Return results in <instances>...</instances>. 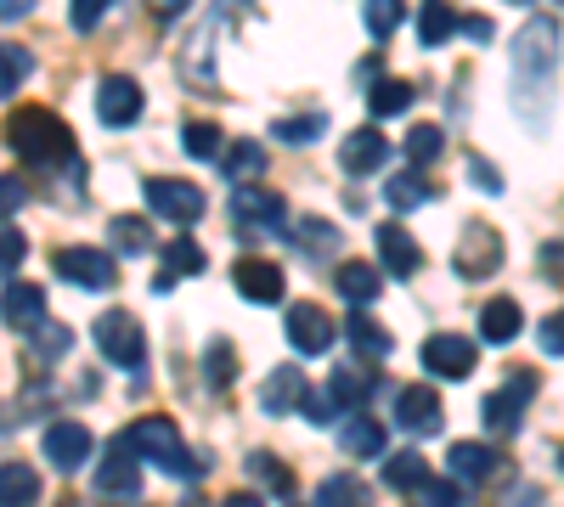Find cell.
Segmentation results:
<instances>
[{
	"label": "cell",
	"instance_id": "53",
	"mask_svg": "<svg viewBox=\"0 0 564 507\" xmlns=\"http://www.w3.org/2000/svg\"><path fill=\"white\" fill-rule=\"evenodd\" d=\"M457 29H463L468 40H475V45H486V40H491V18H480V12H475V18H463Z\"/></svg>",
	"mask_w": 564,
	"mask_h": 507
},
{
	"label": "cell",
	"instance_id": "55",
	"mask_svg": "<svg viewBox=\"0 0 564 507\" xmlns=\"http://www.w3.org/2000/svg\"><path fill=\"white\" fill-rule=\"evenodd\" d=\"M220 507H265V502H260V496H249V491H238V496H226Z\"/></svg>",
	"mask_w": 564,
	"mask_h": 507
},
{
	"label": "cell",
	"instance_id": "44",
	"mask_svg": "<svg viewBox=\"0 0 564 507\" xmlns=\"http://www.w3.org/2000/svg\"><path fill=\"white\" fill-rule=\"evenodd\" d=\"M327 395H334V406H361L372 389H367V378L356 373V366H339L334 384H327Z\"/></svg>",
	"mask_w": 564,
	"mask_h": 507
},
{
	"label": "cell",
	"instance_id": "15",
	"mask_svg": "<svg viewBox=\"0 0 564 507\" xmlns=\"http://www.w3.org/2000/svg\"><path fill=\"white\" fill-rule=\"evenodd\" d=\"M40 445H45V463L63 469V474H74L79 463H90V429L85 423H52V429L40 434Z\"/></svg>",
	"mask_w": 564,
	"mask_h": 507
},
{
	"label": "cell",
	"instance_id": "31",
	"mask_svg": "<svg viewBox=\"0 0 564 507\" xmlns=\"http://www.w3.org/2000/svg\"><path fill=\"white\" fill-rule=\"evenodd\" d=\"M339 445L350 451V456H384V429L367 418V411H356V418L345 423V434H339Z\"/></svg>",
	"mask_w": 564,
	"mask_h": 507
},
{
	"label": "cell",
	"instance_id": "29",
	"mask_svg": "<svg viewBox=\"0 0 564 507\" xmlns=\"http://www.w3.org/2000/svg\"><path fill=\"white\" fill-rule=\"evenodd\" d=\"M423 480H430V463H423V456L417 451H395V456H384V485L390 491H417Z\"/></svg>",
	"mask_w": 564,
	"mask_h": 507
},
{
	"label": "cell",
	"instance_id": "34",
	"mask_svg": "<svg viewBox=\"0 0 564 507\" xmlns=\"http://www.w3.org/2000/svg\"><path fill=\"white\" fill-rule=\"evenodd\" d=\"M34 74V57L23 52V45L0 40V97H18V85Z\"/></svg>",
	"mask_w": 564,
	"mask_h": 507
},
{
	"label": "cell",
	"instance_id": "48",
	"mask_svg": "<svg viewBox=\"0 0 564 507\" xmlns=\"http://www.w3.org/2000/svg\"><path fill=\"white\" fill-rule=\"evenodd\" d=\"M417 496H423V507H463V491L452 480H423Z\"/></svg>",
	"mask_w": 564,
	"mask_h": 507
},
{
	"label": "cell",
	"instance_id": "21",
	"mask_svg": "<svg viewBox=\"0 0 564 507\" xmlns=\"http://www.w3.org/2000/svg\"><path fill=\"white\" fill-rule=\"evenodd\" d=\"M300 395H305V373L300 366H276V373L265 378V389H260V406L271 411V418H289V411H300Z\"/></svg>",
	"mask_w": 564,
	"mask_h": 507
},
{
	"label": "cell",
	"instance_id": "54",
	"mask_svg": "<svg viewBox=\"0 0 564 507\" xmlns=\"http://www.w3.org/2000/svg\"><path fill=\"white\" fill-rule=\"evenodd\" d=\"M23 12H34V0H0V18H23Z\"/></svg>",
	"mask_w": 564,
	"mask_h": 507
},
{
	"label": "cell",
	"instance_id": "33",
	"mask_svg": "<svg viewBox=\"0 0 564 507\" xmlns=\"http://www.w3.org/2000/svg\"><path fill=\"white\" fill-rule=\"evenodd\" d=\"M452 34H457V18H452L446 0H423V12H417V40H423V45H446Z\"/></svg>",
	"mask_w": 564,
	"mask_h": 507
},
{
	"label": "cell",
	"instance_id": "56",
	"mask_svg": "<svg viewBox=\"0 0 564 507\" xmlns=\"http://www.w3.org/2000/svg\"><path fill=\"white\" fill-rule=\"evenodd\" d=\"M513 7H531V0H513Z\"/></svg>",
	"mask_w": 564,
	"mask_h": 507
},
{
	"label": "cell",
	"instance_id": "26",
	"mask_svg": "<svg viewBox=\"0 0 564 507\" xmlns=\"http://www.w3.org/2000/svg\"><path fill=\"white\" fill-rule=\"evenodd\" d=\"M40 502V480L29 463H0V507H34Z\"/></svg>",
	"mask_w": 564,
	"mask_h": 507
},
{
	"label": "cell",
	"instance_id": "42",
	"mask_svg": "<svg viewBox=\"0 0 564 507\" xmlns=\"http://www.w3.org/2000/svg\"><path fill=\"white\" fill-rule=\"evenodd\" d=\"M361 18H367V29H372V40H390V34L401 29V18H406V7H401V0H367V7H361Z\"/></svg>",
	"mask_w": 564,
	"mask_h": 507
},
{
	"label": "cell",
	"instance_id": "51",
	"mask_svg": "<svg viewBox=\"0 0 564 507\" xmlns=\"http://www.w3.org/2000/svg\"><path fill=\"white\" fill-rule=\"evenodd\" d=\"M468 180H475L480 192H491V198L502 192V175H497V169H491L486 158H468Z\"/></svg>",
	"mask_w": 564,
	"mask_h": 507
},
{
	"label": "cell",
	"instance_id": "46",
	"mask_svg": "<svg viewBox=\"0 0 564 507\" xmlns=\"http://www.w3.org/2000/svg\"><path fill=\"white\" fill-rule=\"evenodd\" d=\"M29 203V180L23 175H0V220H12Z\"/></svg>",
	"mask_w": 564,
	"mask_h": 507
},
{
	"label": "cell",
	"instance_id": "11",
	"mask_svg": "<svg viewBox=\"0 0 564 507\" xmlns=\"http://www.w3.org/2000/svg\"><path fill=\"white\" fill-rule=\"evenodd\" d=\"M334 339H339V321L327 316L322 305H294L289 310V344L300 355H327V350H334Z\"/></svg>",
	"mask_w": 564,
	"mask_h": 507
},
{
	"label": "cell",
	"instance_id": "35",
	"mask_svg": "<svg viewBox=\"0 0 564 507\" xmlns=\"http://www.w3.org/2000/svg\"><path fill=\"white\" fill-rule=\"evenodd\" d=\"M220 169H226L231 180H254V175L265 169V147H260V142H231V147L220 153Z\"/></svg>",
	"mask_w": 564,
	"mask_h": 507
},
{
	"label": "cell",
	"instance_id": "49",
	"mask_svg": "<svg viewBox=\"0 0 564 507\" xmlns=\"http://www.w3.org/2000/svg\"><path fill=\"white\" fill-rule=\"evenodd\" d=\"M300 411H305L311 423H327V418H334V395H327V389H311V384H305V395H300Z\"/></svg>",
	"mask_w": 564,
	"mask_h": 507
},
{
	"label": "cell",
	"instance_id": "41",
	"mask_svg": "<svg viewBox=\"0 0 564 507\" xmlns=\"http://www.w3.org/2000/svg\"><path fill=\"white\" fill-rule=\"evenodd\" d=\"M29 339H34V361H63L74 333L63 328V321H40V328H29Z\"/></svg>",
	"mask_w": 564,
	"mask_h": 507
},
{
	"label": "cell",
	"instance_id": "16",
	"mask_svg": "<svg viewBox=\"0 0 564 507\" xmlns=\"http://www.w3.org/2000/svg\"><path fill=\"white\" fill-rule=\"evenodd\" d=\"M384 158H390V142H384L379 124L350 130L345 147H339V169H345V175H372V169H384Z\"/></svg>",
	"mask_w": 564,
	"mask_h": 507
},
{
	"label": "cell",
	"instance_id": "22",
	"mask_svg": "<svg viewBox=\"0 0 564 507\" xmlns=\"http://www.w3.org/2000/svg\"><path fill=\"white\" fill-rule=\"evenodd\" d=\"M334 283H339V294H345L356 310H367L372 299H379L384 276H379V265H361V260H350V265H339V271H334Z\"/></svg>",
	"mask_w": 564,
	"mask_h": 507
},
{
	"label": "cell",
	"instance_id": "12",
	"mask_svg": "<svg viewBox=\"0 0 564 507\" xmlns=\"http://www.w3.org/2000/svg\"><path fill=\"white\" fill-rule=\"evenodd\" d=\"M231 283H238V294H243L249 305H276V299H282V288H289V276H282V265H276V260L249 254V260H238Z\"/></svg>",
	"mask_w": 564,
	"mask_h": 507
},
{
	"label": "cell",
	"instance_id": "10",
	"mask_svg": "<svg viewBox=\"0 0 564 507\" xmlns=\"http://www.w3.org/2000/svg\"><path fill=\"white\" fill-rule=\"evenodd\" d=\"M97 491H102V496H113V502H124V496H135V491H141V456L130 451V440H124V434L102 451V463H97Z\"/></svg>",
	"mask_w": 564,
	"mask_h": 507
},
{
	"label": "cell",
	"instance_id": "36",
	"mask_svg": "<svg viewBox=\"0 0 564 507\" xmlns=\"http://www.w3.org/2000/svg\"><path fill=\"white\" fill-rule=\"evenodd\" d=\"M249 474H254L260 485H271V496H294V469L282 463V456L254 451V456H249Z\"/></svg>",
	"mask_w": 564,
	"mask_h": 507
},
{
	"label": "cell",
	"instance_id": "4",
	"mask_svg": "<svg viewBox=\"0 0 564 507\" xmlns=\"http://www.w3.org/2000/svg\"><path fill=\"white\" fill-rule=\"evenodd\" d=\"M90 339H97L102 361L124 366V373H141V361H148V339H141V321L130 310H102L97 328H90Z\"/></svg>",
	"mask_w": 564,
	"mask_h": 507
},
{
	"label": "cell",
	"instance_id": "5",
	"mask_svg": "<svg viewBox=\"0 0 564 507\" xmlns=\"http://www.w3.org/2000/svg\"><path fill=\"white\" fill-rule=\"evenodd\" d=\"M148 209L159 220H175V225H198L204 220V192L181 175H153L148 180Z\"/></svg>",
	"mask_w": 564,
	"mask_h": 507
},
{
	"label": "cell",
	"instance_id": "50",
	"mask_svg": "<svg viewBox=\"0 0 564 507\" xmlns=\"http://www.w3.org/2000/svg\"><path fill=\"white\" fill-rule=\"evenodd\" d=\"M536 339H542V350H547V355H564V310L542 316V328H536Z\"/></svg>",
	"mask_w": 564,
	"mask_h": 507
},
{
	"label": "cell",
	"instance_id": "24",
	"mask_svg": "<svg viewBox=\"0 0 564 507\" xmlns=\"http://www.w3.org/2000/svg\"><path fill=\"white\" fill-rule=\"evenodd\" d=\"M384 198H390V209H423L435 198V180L423 175V169H401V175H390V187H384Z\"/></svg>",
	"mask_w": 564,
	"mask_h": 507
},
{
	"label": "cell",
	"instance_id": "8",
	"mask_svg": "<svg viewBox=\"0 0 564 507\" xmlns=\"http://www.w3.org/2000/svg\"><path fill=\"white\" fill-rule=\"evenodd\" d=\"M141 108H148V97H141V85H135L130 74H108V79L97 85V119H102L108 130L135 124Z\"/></svg>",
	"mask_w": 564,
	"mask_h": 507
},
{
	"label": "cell",
	"instance_id": "47",
	"mask_svg": "<svg viewBox=\"0 0 564 507\" xmlns=\"http://www.w3.org/2000/svg\"><path fill=\"white\" fill-rule=\"evenodd\" d=\"M113 7V0H68V23L79 29V34H90V29H97L102 23V12Z\"/></svg>",
	"mask_w": 564,
	"mask_h": 507
},
{
	"label": "cell",
	"instance_id": "1",
	"mask_svg": "<svg viewBox=\"0 0 564 507\" xmlns=\"http://www.w3.org/2000/svg\"><path fill=\"white\" fill-rule=\"evenodd\" d=\"M558 52H564V34L553 18H531L520 34H513V52H508V102L531 130L547 124L553 97H558Z\"/></svg>",
	"mask_w": 564,
	"mask_h": 507
},
{
	"label": "cell",
	"instance_id": "25",
	"mask_svg": "<svg viewBox=\"0 0 564 507\" xmlns=\"http://www.w3.org/2000/svg\"><path fill=\"white\" fill-rule=\"evenodd\" d=\"M412 102H417V90H412L406 79H372V85H367L372 119H395V113H406Z\"/></svg>",
	"mask_w": 564,
	"mask_h": 507
},
{
	"label": "cell",
	"instance_id": "28",
	"mask_svg": "<svg viewBox=\"0 0 564 507\" xmlns=\"http://www.w3.org/2000/svg\"><path fill=\"white\" fill-rule=\"evenodd\" d=\"M108 243H113V254H153V225L141 214H119L108 225Z\"/></svg>",
	"mask_w": 564,
	"mask_h": 507
},
{
	"label": "cell",
	"instance_id": "30",
	"mask_svg": "<svg viewBox=\"0 0 564 507\" xmlns=\"http://www.w3.org/2000/svg\"><path fill=\"white\" fill-rule=\"evenodd\" d=\"M441 147H446V130H441V124H412V130H406V142H401V153H406V164H412V169L435 164V158H441Z\"/></svg>",
	"mask_w": 564,
	"mask_h": 507
},
{
	"label": "cell",
	"instance_id": "52",
	"mask_svg": "<svg viewBox=\"0 0 564 507\" xmlns=\"http://www.w3.org/2000/svg\"><path fill=\"white\" fill-rule=\"evenodd\" d=\"M186 7H193V0H148V12H153L159 23H175V18H181Z\"/></svg>",
	"mask_w": 564,
	"mask_h": 507
},
{
	"label": "cell",
	"instance_id": "2",
	"mask_svg": "<svg viewBox=\"0 0 564 507\" xmlns=\"http://www.w3.org/2000/svg\"><path fill=\"white\" fill-rule=\"evenodd\" d=\"M7 142L34 169H68L74 164V130L52 108H18L7 119Z\"/></svg>",
	"mask_w": 564,
	"mask_h": 507
},
{
	"label": "cell",
	"instance_id": "40",
	"mask_svg": "<svg viewBox=\"0 0 564 507\" xmlns=\"http://www.w3.org/2000/svg\"><path fill=\"white\" fill-rule=\"evenodd\" d=\"M181 147L193 153V158H220V153H226L220 130H215L209 119H193V124H186V130H181Z\"/></svg>",
	"mask_w": 564,
	"mask_h": 507
},
{
	"label": "cell",
	"instance_id": "23",
	"mask_svg": "<svg viewBox=\"0 0 564 507\" xmlns=\"http://www.w3.org/2000/svg\"><path fill=\"white\" fill-rule=\"evenodd\" d=\"M520 328H525V316H520V305H513V299H491V305L480 310V339H486V344L520 339Z\"/></svg>",
	"mask_w": 564,
	"mask_h": 507
},
{
	"label": "cell",
	"instance_id": "7",
	"mask_svg": "<svg viewBox=\"0 0 564 507\" xmlns=\"http://www.w3.org/2000/svg\"><path fill=\"white\" fill-rule=\"evenodd\" d=\"M231 220H238L243 232H282V225H289V203L265 187H238L231 192Z\"/></svg>",
	"mask_w": 564,
	"mask_h": 507
},
{
	"label": "cell",
	"instance_id": "19",
	"mask_svg": "<svg viewBox=\"0 0 564 507\" xmlns=\"http://www.w3.org/2000/svg\"><path fill=\"white\" fill-rule=\"evenodd\" d=\"M0 321L7 328H40L45 321V288H34V283H12L7 294H0Z\"/></svg>",
	"mask_w": 564,
	"mask_h": 507
},
{
	"label": "cell",
	"instance_id": "45",
	"mask_svg": "<svg viewBox=\"0 0 564 507\" xmlns=\"http://www.w3.org/2000/svg\"><path fill=\"white\" fill-rule=\"evenodd\" d=\"M29 254V238L18 232V225H0V276H12Z\"/></svg>",
	"mask_w": 564,
	"mask_h": 507
},
{
	"label": "cell",
	"instance_id": "43",
	"mask_svg": "<svg viewBox=\"0 0 564 507\" xmlns=\"http://www.w3.org/2000/svg\"><path fill=\"white\" fill-rule=\"evenodd\" d=\"M294 243L316 260V249H322V254H334V249H339V232H334L327 220H300V225H294Z\"/></svg>",
	"mask_w": 564,
	"mask_h": 507
},
{
	"label": "cell",
	"instance_id": "39",
	"mask_svg": "<svg viewBox=\"0 0 564 507\" xmlns=\"http://www.w3.org/2000/svg\"><path fill=\"white\" fill-rule=\"evenodd\" d=\"M322 130H327V119H322V113H294V119H276V124H271V135H276V142H289V147L316 142Z\"/></svg>",
	"mask_w": 564,
	"mask_h": 507
},
{
	"label": "cell",
	"instance_id": "9",
	"mask_svg": "<svg viewBox=\"0 0 564 507\" xmlns=\"http://www.w3.org/2000/svg\"><path fill=\"white\" fill-rule=\"evenodd\" d=\"M475 361H480V350H475V339H463V333H430L423 339V366H430L435 378H468Z\"/></svg>",
	"mask_w": 564,
	"mask_h": 507
},
{
	"label": "cell",
	"instance_id": "37",
	"mask_svg": "<svg viewBox=\"0 0 564 507\" xmlns=\"http://www.w3.org/2000/svg\"><path fill=\"white\" fill-rule=\"evenodd\" d=\"M204 265H209V254L193 238H175L164 249V276H204Z\"/></svg>",
	"mask_w": 564,
	"mask_h": 507
},
{
	"label": "cell",
	"instance_id": "20",
	"mask_svg": "<svg viewBox=\"0 0 564 507\" xmlns=\"http://www.w3.org/2000/svg\"><path fill=\"white\" fill-rule=\"evenodd\" d=\"M379 260H384V271L390 276H401V283H406V276H417V265H423V254H417V243L406 238V225H379Z\"/></svg>",
	"mask_w": 564,
	"mask_h": 507
},
{
	"label": "cell",
	"instance_id": "27",
	"mask_svg": "<svg viewBox=\"0 0 564 507\" xmlns=\"http://www.w3.org/2000/svg\"><path fill=\"white\" fill-rule=\"evenodd\" d=\"M311 507H372V491L350 474H334V480H322L316 485V502Z\"/></svg>",
	"mask_w": 564,
	"mask_h": 507
},
{
	"label": "cell",
	"instance_id": "17",
	"mask_svg": "<svg viewBox=\"0 0 564 507\" xmlns=\"http://www.w3.org/2000/svg\"><path fill=\"white\" fill-rule=\"evenodd\" d=\"M497 469H502L497 445L457 440V445L446 451V474H452V480H463V485H486V480H497Z\"/></svg>",
	"mask_w": 564,
	"mask_h": 507
},
{
	"label": "cell",
	"instance_id": "3",
	"mask_svg": "<svg viewBox=\"0 0 564 507\" xmlns=\"http://www.w3.org/2000/svg\"><path fill=\"white\" fill-rule=\"evenodd\" d=\"M124 440H130V451L141 456V463H159V469L175 474V480H198V474H204V463L186 451V440H181V429H175L170 418H135V423L124 429Z\"/></svg>",
	"mask_w": 564,
	"mask_h": 507
},
{
	"label": "cell",
	"instance_id": "32",
	"mask_svg": "<svg viewBox=\"0 0 564 507\" xmlns=\"http://www.w3.org/2000/svg\"><path fill=\"white\" fill-rule=\"evenodd\" d=\"M345 333H350L356 355H367V361H384V355H390V333H384L367 310H356V316H350V328H345Z\"/></svg>",
	"mask_w": 564,
	"mask_h": 507
},
{
	"label": "cell",
	"instance_id": "6",
	"mask_svg": "<svg viewBox=\"0 0 564 507\" xmlns=\"http://www.w3.org/2000/svg\"><path fill=\"white\" fill-rule=\"evenodd\" d=\"M531 395H536V378H531V373H513V378L480 406V411H486V429H491V434H513V429L525 423Z\"/></svg>",
	"mask_w": 564,
	"mask_h": 507
},
{
	"label": "cell",
	"instance_id": "18",
	"mask_svg": "<svg viewBox=\"0 0 564 507\" xmlns=\"http://www.w3.org/2000/svg\"><path fill=\"white\" fill-rule=\"evenodd\" d=\"M502 265V238L491 232V225H468V232H463V243H457V271L463 276H491Z\"/></svg>",
	"mask_w": 564,
	"mask_h": 507
},
{
	"label": "cell",
	"instance_id": "38",
	"mask_svg": "<svg viewBox=\"0 0 564 507\" xmlns=\"http://www.w3.org/2000/svg\"><path fill=\"white\" fill-rule=\"evenodd\" d=\"M231 378H238V350H231L226 339H215V344L204 350V384H209V389H226Z\"/></svg>",
	"mask_w": 564,
	"mask_h": 507
},
{
	"label": "cell",
	"instance_id": "13",
	"mask_svg": "<svg viewBox=\"0 0 564 507\" xmlns=\"http://www.w3.org/2000/svg\"><path fill=\"white\" fill-rule=\"evenodd\" d=\"M57 276H68L74 288H113V276H119V265H113V254H102V249H63L57 254Z\"/></svg>",
	"mask_w": 564,
	"mask_h": 507
},
{
	"label": "cell",
	"instance_id": "14",
	"mask_svg": "<svg viewBox=\"0 0 564 507\" xmlns=\"http://www.w3.org/2000/svg\"><path fill=\"white\" fill-rule=\"evenodd\" d=\"M395 423L406 434H441V395L430 384H406L395 395Z\"/></svg>",
	"mask_w": 564,
	"mask_h": 507
}]
</instances>
